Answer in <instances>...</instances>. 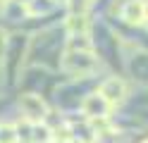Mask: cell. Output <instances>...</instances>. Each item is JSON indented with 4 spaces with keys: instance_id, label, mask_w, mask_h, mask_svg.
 I'll list each match as a JSON object with an SVG mask.
<instances>
[{
    "instance_id": "6da1fadb",
    "label": "cell",
    "mask_w": 148,
    "mask_h": 143,
    "mask_svg": "<svg viewBox=\"0 0 148 143\" xmlns=\"http://www.w3.org/2000/svg\"><path fill=\"white\" fill-rule=\"evenodd\" d=\"M103 67V60L96 55V50H88V53H67L64 50L62 60H60V72H64L67 76H72L74 81H84L96 76L98 69Z\"/></svg>"
},
{
    "instance_id": "7a4b0ae2",
    "label": "cell",
    "mask_w": 148,
    "mask_h": 143,
    "mask_svg": "<svg viewBox=\"0 0 148 143\" xmlns=\"http://www.w3.org/2000/svg\"><path fill=\"white\" fill-rule=\"evenodd\" d=\"M26 53H29V41H26V36H22V34L7 36L5 57H3L0 69H7V72H10V83L19 81L17 76H19V72H22V64H24V55H26Z\"/></svg>"
},
{
    "instance_id": "3957f363",
    "label": "cell",
    "mask_w": 148,
    "mask_h": 143,
    "mask_svg": "<svg viewBox=\"0 0 148 143\" xmlns=\"http://www.w3.org/2000/svg\"><path fill=\"white\" fill-rule=\"evenodd\" d=\"M17 110H19L22 119L31 124H43L45 117L50 114V105L38 93H19L17 95Z\"/></svg>"
},
{
    "instance_id": "277c9868",
    "label": "cell",
    "mask_w": 148,
    "mask_h": 143,
    "mask_svg": "<svg viewBox=\"0 0 148 143\" xmlns=\"http://www.w3.org/2000/svg\"><path fill=\"white\" fill-rule=\"evenodd\" d=\"M79 110H81V114H84V119L86 122H103V119H110L112 117V105H110L103 95H100L96 88L91 91V93H86L84 95V100H81V105H79Z\"/></svg>"
},
{
    "instance_id": "5b68a950",
    "label": "cell",
    "mask_w": 148,
    "mask_h": 143,
    "mask_svg": "<svg viewBox=\"0 0 148 143\" xmlns=\"http://www.w3.org/2000/svg\"><path fill=\"white\" fill-rule=\"evenodd\" d=\"M96 91L103 95L112 107L124 105V103L129 100V83L122 79V76H117V74H110L108 79H103V81L96 86Z\"/></svg>"
},
{
    "instance_id": "8992f818",
    "label": "cell",
    "mask_w": 148,
    "mask_h": 143,
    "mask_svg": "<svg viewBox=\"0 0 148 143\" xmlns=\"http://www.w3.org/2000/svg\"><path fill=\"white\" fill-rule=\"evenodd\" d=\"M122 24L127 26H146V14H143V0H124L117 10Z\"/></svg>"
},
{
    "instance_id": "52a82bcc",
    "label": "cell",
    "mask_w": 148,
    "mask_h": 143,
    "mask_svg": "<svg viewBox=\"0 0 148 143\" xmlns=\"http://www.w3.org/2000/svg\"><path fill=\"white\" fill-rule=\"evenodd\" d=\"M64 34L74 36V34H91V19L86 12H69L64 17Z\"/></svg>"
},
{
    "instance_id": "ba28073f",
    "label": "cell",
    "mask_w": 148,
    "mask_h": 143,
    "mask_svg": "<svg viewBox=\"0 0 148 143\" xmlns=\"http://www.w3.org/2000/svg\"><path fill=\"white\" fill-rule=\"evenodd\" d=\"M127 64H129L127 69L134 81H148V50L134 53V57H129Z\"/></svg>"
},
{
    "instance_id": "9c48e42d",
    "label": "cell",
    "mask_w": 148,
    "mask_h": 143,
    "mask_svg": "<svg viewBox=\"0 0 148 143\" xmlns=\"http://www.w3.org/2000/svg\"><path fill=\"white\" fill-rule=\"evenodd\" d=\"M0 143H19L14 122H0Z\"/></svg>"
},
{
    "instance_id": "30bf717a",
    "label": "cell",
    "mask_w": 148,
    "mask_h": 143,
    "mask_svg": "<svg viewBox=\"0 0 148 143\" xmlns=\"http://www.w3.org/2000/svg\"><path fill=\"white\" fill-rule=\"evenodd\" d=\"M143 14H146V24H148V0H143Z\"/></svg>"
},
{
    "instance_id": "8fae6325",
    "label": "cell",
    "mask_w": 148,
    "mask_h": 143,
    "mask_svg": "<svg viewBox=\"0 0 148 143\" xmlns=\"http://www.w3.org/2000/svg\"><path fill=\"white\" fill-rule=\"evenodd\" d=\"M53 3H55V5H58V7H60V5H67V3H69V0H53Z\"/></svg>"
},
{
    "instance_id": "7c38bea8",
    "label": "cell",
    "mask_w": 148,
    "mask_h": 143,
    "mask_svg": "<svg viewBox=\"0 0 148 143\" xmlns=\"http://www.w3.org/2000/svg\"><path fill=\"white\" fill-rule=\"evenodd\" d=\"M17 3H22V5L26 7V5H29V3H31V0H17Z\"/></svg>"
},
{
    "instance_id": "4fadbf2b",
    "label": "cell",
    "mask_w": 148,
    "mask_h": 143,
    "mask_svg": "<svg viewBox=\"0 0 148 143\" xmlns=\"http://www.w3.org/2000/svg\"><path fill=\"white\" fill-rule=\"evenodd\" d=\"M141 143H148V138H143V141H141Z\"/></svg>"
},
{
    "instance_id": "5bb4252c",
    "label": "cell",
    "mask_w": 148,
    "mask_h": 143,
    "mask_svg": "<svg viewBox=\"0 0 148 143\" xmlns=\"http://www.w3.org/2000/svg\"><path fill=\"white\" fill-rule=\"evenodd\" d=\"M3 3H5V0H0V5H3Z\"/></svg>"
}]
</instances>
